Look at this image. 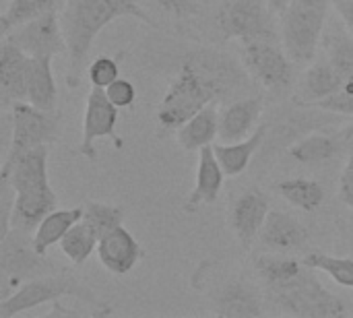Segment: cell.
Instances as JSON below:
<instances>
[{
	"label": "cell",
	"instance_id": "6da1fadb",
	"mask_svg": "<svg viewBox=\"0 0 353 318\" xmlns=\"http://www.w3.org/2000/svg\"><path fill=\"white\" fill-rule=\"evenodd\" d=\"M248 70L228 52L196 48L184 54L159 108V132H174L209 103L238 97L248 87Z\"/></svg>",
	"mask_w": 353,
	"mask_h": 318
},
{
	"label": "cell",
	"instance_id": "7a4b0ae2",
	"mask_svg": "<svg viewBox=\"0 0 353 318\" xmlns=\"http://www.w3.org/2000/svg\"><path fill=\"white\" fill-rule=\"evenodd\" d=\"M118 19H132L159 29V23L143 8V4H139V0H64L60 23L68 48L66 85L70 89L81 85L83 66L95 37Z\"/></svg>",
	"mask_w": 353,
	"mask_h": 318
},
{
	"label": "cell",
	"instance_id": "3957f363",
	"mask_svg": "<svg viewBox=\"0 0 353 318\" xmlns=\"http://www.w3.org/2000/svg\"><path fill=\"white\" fill-rule=\"evenodd\" d=\"M62 298H74L79 302L89 304L95 317L112 315V308L101 302L85 281L70 275L68 271H60L54 275L29 279L6 300H0V318L19 317L41 304H52Z\"/></svg>",
	"mask_w": 353,
	"mask_h": 318
},
{
	"label": "cell",
	"instance_id": "277c9868",
	"mask_svg": "<svg viewBox=\"0 0 353 318\" xmlns=\"http://www.w3.org/2000/svg\"><path fill=\"white\" fill-rule=\"evenodd\" d=\"M267 298L279 312L292 317L341 318L350 315L345 300L329 292L310 267H304V271L292 281L269 288Z\"/></svg>",
	"mask_w": 353,
	"mask_h": 318
},
{
	"label": "cell",
	"instance_id": "5b68a950",
	"mask_svg": "<svg viewBox=\"0 0 353 318\" xmlns=\"http://www.w3.org/2000/svg\"><path fill=\"white\" fill-rule=\"evenodd\" d=\"M66 271L48 255L37 252L33 234L10 228L0 236V300L14 294L25 281Z\"/></svg>",
	"mask_w": 353,
	"mask_h": 318
},
{
	"label": "cell",
	"instance_id": "8992f818",
	"mask_svg": "<svg viewBox=\"0 0 353 318\" xmlns=\"http://www.w3.org/2000/svg\"><path fill=\"white\" fill-rule=\"evenodd\" d=\"M329 6L308 4L292 0L288 10L281 14V41L285 52L296 64L314 60L319 43L327 29Z\"/></svg>",
	"mask_w": 353,
	"mask_h": 318
},
{
	"label": "cell",
	"instance_id": "52a82bcc",
	"mask_svg": "<svg viewBox=\"0 0 353 318\" xmlns=\"http://www.w3.org/2000/svg\"><path fill=\"white\" fill-rule=\"evenodd\" d=\"M267 0H221L215 12V25L223 39L248 43L254 39H277Z\"/></svg>",
	"mask_w": 353,
	"mask_h": 318
},
{
	"label": "cell",
	"instance_id": "ba28073f",
	"mask_svg": "<svg viewBox=\"0 0 353 318\" xmlns=\"http://www.w3.org/2000/svg\"><path fill=\"white\" fill-rule=\"evenodd\" d=\"M10 143L4 159L19 157L21 153L50 145L58 139L60 132V116L56 112H48L35 108L29 101H14L10 106Z\"/></svg>",
	"mask_w": 353,
	"mask_h": 318
},
{
	"label": "cell",
	"instance_id": "9c48e42d",
	"mask_svg": "<svg viewBox=\"0 0 353 318\" xmlns=\"http://www.w3.org/2000/svg\"><path fill=\"white\" fill-rule=\"evenodd\" d=\"M242 64L263 87L271 91H288L294 85V60L277 39H254L242 43Z\"/></svg>",
	"mask_w": 353,
	"mask_h": 318
},
{
	"label": "cell",
	"instance_id": "30bf717a",
	"mask_svg": "<svg viewBox=\"0 0 353 318\" xmlns=\"http://www.w3.org/2000/svg\"><path fill=\"white\" fill-rule=\"evenodd\" d=\"M323 41L327 60L341 72L345 85L339 93L319 101L314 108L329 114L353 118V37L341 21V25H331L329 29H325Z\"/></svg>",
	"mask_w": 353,
	"mask_h": 318
},
{
	"label": "cell",
	"instance_id": "8fae6325",
	"mask_svg": "<svg viewBox=\"0 0 353 318\" xmlns=\"http://www.w3.org/2000/svg\"><path fill=\"white\" fill-rule=\"evenodd\" d=\"M4 37L10 39L12 43H17L29 56L54 58V56H62L68 52L62 23H60L56 8L10 29Z\"/></svg>",
	"mask_w": 353,
	"mask_h": 318
},
{
	"label": "cell",
	"instance_id": "7c38bea8",
	"mask_svg": "<svg viewBox=\"0 0 353 318\" xmlns=\"http://www.w3.org/2000/svg\"><path fill=\"white\" fill-rule=\"evenodd\" d=\"M118 112L120 110L110 101L105 89L93 87L89 91L87 103H85V116H83V137H81V145H79V153L83 157H87L89 161L97 159L95 141H99V139H110L118 147L122 145L116 135Z\"/></svg>",
	"mask_w": 353,
	"mask_h": 318
},
{
	"label": "cell",
	"instance_id": "4fadbf2b",
	"mask_svg": "<svg viewBox=\"0 0 353 318\" xmlns=\"http://www.w3.org/2000/svg\"><path fill=\"white\" fill-rule=\"evenodd\" d=\"M269 213H271L269 199L256 186L244 190L234 201L232 211H230V228L234 236L238 238V242L242 244V248L248 250L254 244V240H259Z\"/></svg>",
	"mask_w": 353,
	"mask_h": 318
},
{
	"label": "cell",
	"instance_id": "5bb4252c",
	"mask_svg": "<svg viewBox=\"0 0 353 318\" xmlns=\"http://www.w3.org/2000/svg\"><path fill=\"white\" fill-rule=\"evenodd\" d=\"M213 312L217 317H263V298L252 281L244 277H232L219 286V290L211 298Z\"/></svg>",
	"mask_w": 353,
	"mask_h": 318
},
{
	"label": "cell",
	"instance_id": "9a60e30c",
	"mask_svg": "<svg viewBox=\"0 0 353 318\" xmlns=\"http://www.w3.org/2000/svg\"><path fill=\"white\" fill-rule=\"evenodd\" d=\"M97 259L108 273L122 277L139 265V261L143 259V248L124 226H118L99 238Z\"/></svg>",
	"mask_w": 353,
	"mask_h": 318
},
{
	"label": "cell",
	"instance_id": "2e32d148",
	"mask_svg": "<svg viewBox=\"0 0 353 318\" xmlns=\"http://www.w3.org/2000/svg\"><path fill=\"white\" fill-rule=\"evenodd\" d=\"M225 172L215 155L213 145H207L199 151V161H196V176H194V186L184 203L186 213H196L201 207L213 205L219 199L221 186H223Z\"/></svg>",
	"mask_w": 353,
	"mask_h": 318
},
{
	"label": "cell",
	"instance_id": "e0dca14e",
	"mask_svg": "<svg viewBox=\"0 0 353 318\" xmlns=\"http://www.w3.org/2000/svg\"><path fill=\"white\" fill-rule=\"evenodd\" d=\"M27 66L29 54L17 43L2 37L0 46V101L4 108L14 101H27Z\"/></svg>",
	"mask_w": 353,
	"mask_h": 318
},
{
	"label": "cell",
	"instance_id": "ac0fdd59",
	"mask_svg": "<svg viewBox=\"0 0 353 318\" xmlns=\"http://www.w3.org/2000/svg\"><path fill=\"white\" fill-rule=\"evenodd\" d=\"M261 114H263L261 97H242L230 101L219 110V139L223 143L246 139L256 128Z\"/></svg>",
	"mask_w": 353,
	"mask_h": 318
},
{
	"label": "cell",
	"instance_id": "d6986e66",
	"mask_svg": "<svg viewBox=\"0 0 353 318\" xmlns=\"http://www.w3.org/2000/svg\"><path fill=\"white\" fill-rule=\"evenodd\" d=\"M56 192L52 186H37L14 192L12 213H10V228H19L25 232H31L37 228V223L56 209Z\"/></svg>",
	"mask_w": 353,
	"mask_h": 318
},
{
	"label": "cell",
	"instance_id": "ffe728a7",
	"mask_svg": "<svg viewBox=\"0 0 353 318\" xmlns=\"http://www.w3.org/2000/svg\"><path fill=\"white\" fill-rule=\"evenodd\" d=\"M259 240L265 248L273 252H294L304 248V244L308 242V230L290 213L271 211Z\"/></svg>",
	"mask_w": 353,
	"mask_h": 318
},
{
	"label": "cell",
	"instance_id": "44dd1931",
	"mask_svg": "<svg viewBox=\"0 0 353 318\" xmlns=\"http://www.w3.org/2000/svg\"><path fill=\"white\" fill-rule=\"evenodd\" d=\"M345 81L341 72L329 62H314L300 81V91L296 95V103L302 108H314L319 101L339 93L343 89Z\"/></svg>",
	"mask_w": 353,
	"mask_h": 318
},
{
	"label": "cell",
	"instance_id": "7402d4cb",
	"mask_svg": "<svg viewBox=\"0 0 353 318\" xmlns=\"http://www.w3.org/2000/svg\"><path fill=\"white\" fill-rule=\"evenodd\" d=\"M27 101L35 108L56 112L58 103V87L52 72V58L46 56H29L27 66Z\"/></svg>",
	"mask_w": 353,
	"mask_h": 318
},
{
	"label": "cell",
	"instance_id": "603a6c76",
	"mask_svg": "<svg viewBox=\"0 0 353 318\" xmlns=\"http://www.w3.org/2000/svg\"><path fill=\"white\" fill-rule=\"evenodd\" d=\"M267 132H269V126L267 124H261V126H256V130L252 135H248L242 141L213 145L215 155H217V159H219L225 176L236 178V176H240V174H244L248 170V166H250L254 153L261 149Z\"/></svg>",
	"mask_w": 353,
	"mask_h": 318
},
{
	"label": "cell",
	"instance_id": "cb8c5ba5",
	"mask_svg": "<svg viewBox=\"0 0 353 318\" xmlns=\"http://www.w3.org/2000/svg\"><path fill=\"white\" fill-rule=\"evenodd\" d=\"M219 137V110L209 103L176 130V141L184 151H201Z\"/></svg>",
	"mask_w": 353,
	"mask_h": 318
},
{
	"label": "cell",
	"instance_id": "d4e9b609",
	"mask_svg": "<svg viewBox=\"0 0 353 318\" xmlns=\"http://www.w3.org/2000/svg\"><path fill=\"white\" fill-rule=\"evenodd\" d=\"M83 219V207L70 209H54L50 211L33 230V246L37 252L48 255V250L62 242L66 232Z\"/></svg>",
	"mask_w": 353,
	"mask_h": 318
},
{
	"label": "cell",
	"instance_id": "484cf974",
	"mask_svg": "<svg viewBox=\"0 0 353 318\" xmlns=\"http://www.w3.org/2000/svg\"><path fill=\"white\" fill-rule=\"evenodd\" d=\"M345 143L339 135H325V132H310L302 139H298L290 147V157L302 166H319L325 161H331L341 145Z\"/></svg>",
	"mask_w": 353,
	"mask_h": 318
},
{
	"label": "cell",
	"instance_id": "4316f807",
	"mask_svg": "<svg viewBox=\"0 0 353 318\" xmlns=\"http://www.w3.org/2000/svg\"><path fill=\"white\" fill-rule=\"evenodd\" d=\"M304 261H298L294 257H285V252L279 255H261L254 263V269L259 277L263 279L265 288H277L294 277H298L304 271Z\"/></svg>",
	"mask_w": 353,
	"mask_h": 318
},
{
	"label": "cell",
	"instance_id": "83f0119b",
	"mask_svg": "<svg viewBox=\"0 0 353 318\" xmlns=\"http://www.w3.org/2000/svg\"><path fill=\"white\" fill-rule=\"evenodd\" d=\"M277 192L296 209L312 213L325 201V188L316 180L308 178H288L277 182Z\"/></svg>",
	"mask_w": 353,
	"mask_h": 318
},
{
	"label": "cell",
	"instance_id": "f1b7e54d",
	"mask_svg": "<svg viewBox=\"0 0 353 318\" xmlns=\"http://www.w3.org/2000/svg\"><path fill=\"white\" fill-rule=\"evenodd\" d=\"M97 244H99L97 234L81 219L66 232V236L60 242V250L72 265L79 267L87 263L93 252H97Z\"/></svg>",
	"mask_w": 353,
	"mask_h": 318
},
{
	"label": "cell",
	"instance_id": "f546056e",
	"mask_svg": "<svg viewBox=\"0 0 353 318\" xmlns=\"http://www.w3.org/2000/svg\"><path fill=\"white\" fill-rule=\"evenodd\" d=\"M302 261L306 267L321 271V273H327L335 284H339L347 290H353V259L333 257V255L314 250V252H308Z\"/></svg>",
	"mask_w": 353,
	"mask_h": 318
},
{
	"label": "cell",
	"instance_id": "4dcf8cb0",
	"mask_svg": "<svg viewBox=\"0 0 353 318\" xmlns=\"http://www.w3.org/2000/svg\"><path fill=\"white\" fill-rule=\"evenodd\" d=\"M122 219H124V209L120 205H110L99 201H87L83 205V221L97 234V238L122 226Z\"/></svg>",
	"mask_w": 353,
	"mask_h": 318
},
{
	"label": "cell",
	"instance_id": "1f68e13d",
	"mask_svg": "<svg viewBox=\"0 0 353 318\" xmlns=\"http://www.w3.org/2000/svg\"><path fill=\"white\" fill-rule=\"evenodd\" d=\"M58 0H10L8 8L4 10L2 19H0V27H2V35H6L10 29L56 8Z\"/></svg>",
	"mask_w": 353,
	"mask_h": 318
},
{
	"label": "cell",
	"instance_id": "d6a6232c",
	"mask_svg": "<svg viewBox=\"0 0 353 318\" xmlns=\"http://www.w3.org/2000/svg\"><path fill=\"white\" fill-rule=\"evenodd\" d=\"M120 60H122V54L120 56H108V54H103V56H97L91 64H89V68H87V79H89V83L93 85V87H101V89H105V87H110L118 77H120Z\"/></svg>",
	"mask_w": 353,
	"mask_h": 318
},
{
	"label": "cell",
	"instance_id": "836d02e7",
	"mask_svg": "<svg viewBox=\"0 0 353 318\" xmlns=\"http://www.w3.org/2000/svg\"><path fill=\"white\" fill-rule=\"evenodd\" d=\"M105 93L110 97V101L118 108V110H128L134 106L137 101V87L132 81L128 79H116L110 87H105Z\"/></svg>",
	"mask_w": 353,
	"mask_h": 318
},
{
	"label": "cell",
	"instance_id": "e575fe53",
	"mask_svg": "<svg viewBox=\"0 0 353 318\" xmlns=\"http://www.w3.org/2000/svg\"><path fill=\"white\" fill-rule=\"evenodd\" d=\"M339 197L350 209H353V153L347 157L339 178Z\"/></svg>",
	"mask_w": 353,
	"mask_h": 318
},
{
	"label": "cell",
	"instance_id": "d590c367",
	"mask_svg": "<svg viewBox=\"0 0 353 318\" xmlns=\"http://www.w3.org/2000/svg\"><path fill=\"white\" fill-rule=\"evenodd\" d=\"M165 12L174 14V17H190V14H196V4L194 0H155Z\"/></svg>",
	"mask_w": 353,
	"mask_h": 318
},
{
	"label": "cell",
	"instance_id": "8d00e7d4",
	"mask_svg": "<svg viewBox=\"0 0 353 318\" xmlns=\"http://www.w3.org/2000/svg\"><path fill=\"white\" fill-rule=\"evenodd\" d=\"M335 6H337V12H339L343 25L347 27L350 35L353 37V0H337Z\"/></svg>",
	"mask_w": 353,
	"mask_h": 318
},
{
	"label": "cell",
	"instance_id": "74e56055",
	"mask_svg": "<svg viewBox=\"0 0 353 318\" xmlns=\"http://www.w3.org/2000/svg\"><path fill=\"white\" fill-rule=\"evenodd\" d=\"M52 306H54V310H50L46 317L50 318H56V317H81V312H77V310H70V308H64L62 304H60V300H56V302H52Z\"/></svg>",
	"mask_w": 353,
	"mask_h": 318
},
{
	"label": "cell",
	"instance_id": "f35d334b",
	"mask_svg": "<svg viewBox=\"0 0 353 318\" xmlns=\"http://www.w3.org/2000/svg\"><path fill=\"white\" fill-rule=\"evenodd\" d=\"M267 4H269V8L275 12V14H283L285 10H288V6L292 4V0H267Z\"/></svg>",
	"mask_w": 353,
	"mask_h": 318
},
{
	"label": "cell",
	"instance_id": "ab89813d",
	"mask_svg": "<svg viewBox=\"0 0 353 318\" xmlns=\"http://www.w3.org/2000/svg\"><path fill=\"white\" fill-rule=\"evenodd\" d=\"M300 2H308V4H319V6H329L331 0H300Z\"/></svg>",
	"mask_w": 353,
	"mask_h": 318
},
{
	"label": "cell",
	"instance_id": "60d3db41",
	"mask_svg": "<svg viewBox=\"0 0 353 318\" xmlns=\"http://www.w3.org/2000/svg\"><path fill=\"white\" fill-rule=\"evenodd\" d=\"M343 139H345V141H350V139H353V124H352V126H350V128H347V130H345V132H343Z\"/></svg>",
	"mask_w": 353,
	"mask_h": 318
}]
</instances>
